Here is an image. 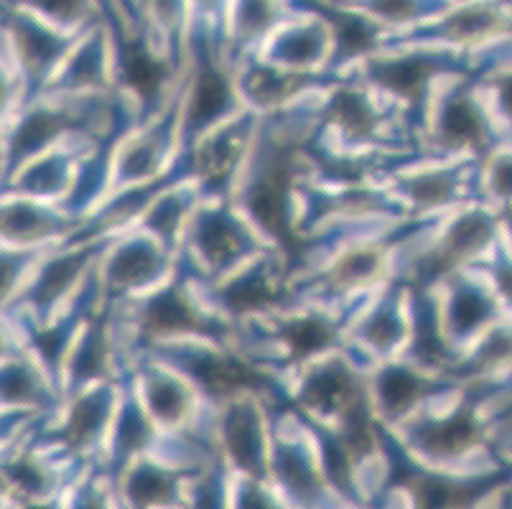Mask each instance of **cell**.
Masks as SVG:
<instances>
[{"label": "cell", "mask_w": 512, "mask_h": 509, "mask_svg": "<svg viewBox=\"0 0 512 509\" xmlns=\"http://www.w3.org/2000/svg\"><path fill=\"white\" fill-rule=\"evenodd\" d=\"M286 189H288V168L283 163H273L265 179L250 194V209L258 219L260 227L276 235L278 240L288 237V214H286Z\"/></svg>", "instance_id": "1"}, {"label": "cell", "mask_w": 512, "mask_h": 509, "mask_svg": "<svg viewBox=\"0 0 512 509\" xmlns=\"http://www.w3.org/2000/svg\"><path fill=\"white\" fill-rule=\"evenodd\" d=\"M227 451L237 466L245 471H258L263 459V441H260L258 420L250 410H235L225 423Z\"/></svg>", "instance_id": "2"}, {"label": "cell", "mask_w": 512, "mask_h": 509, "mask_svg": "<svg viewBox=\"0 0 512 509\" xmlns=\"http://www.w3.org/2000/svg\"><path fill=\"white\" fill-rule=\"evenodd\" d=\"M146 329L153 334H181L199 329V319L184 296L169 291L151 301L146 311Z\"/></svg>", "instance_id": "3"}, {"label": "cell", "mask_w": 512, "mask_h": 509, "mask_svg": "<svg viewBox=\"0 0 512 509\" xmlns=\"http://www.w3.org/2000/svg\"><path fill=\"white\" fill-rule=\"evenodd\" d=\"M423 446L428 451H434V454L441 456H454L462 454L477 441V426H474V420L469 418L467 413L451 415V418L439 420L434 426H428L421 436Z\"/></svg>", "instance_id": "4"}, {"label": "cell", "mask_w": 512, "mask_h": 509, "mask_svg": "<svg viewBox=\"0 0 512 509\" xmlns=\"http://www.w3.org/2000/svg\"><path fill=\"white\" fill-rule=\"evenodd\" d=\"M242 240L237 230L220 214L204 219L199 224V250L204 252V258L214 265H222L232 260L240 252Z\"/></svg>", "instance_id": "5"}, {"label": "cell", "mask_w": 512, "mask_h": 509, "mask_svg": "<svg viewBox=\"0 0 512 509\" xmlns=\"http://www.w3.org/2000/svg\"><path fill=\"white\" fill-rule=\"evenodd\" d=\"M158 268H161V260L151 247L130 245L115 255L113 265H110V278L118 286H138V283L153 278Z\"/></svg>", "instance_id": "6"}, {"label": "cell", "mask_w": 512, "mask_h": 509, "mask_svg": "<svg viewBox=\"0 0 512 509\" xmlns=\"http://www.w3.org/2000/svg\"><path fill=\"white\" fill-rule=\"evenodd\" d=\"M227 105V84L220 72L202 69L197 84H194L192 105H189V120L192 125H202L207 120L217 118Z\"/></svg>", "instance_id": "7"}, {"label": "cell", "mask_w": 512, "mask_h": 509, "mask_svg": "<svg viewBox=\"0 0 512 509\" xmlns=\"http://www.w3.org/2000/svg\"><path fill=\"white\" fill-rule=\"evenodd\" d=\"M487 242H490V222L484 217H479V214H467V217L459 219V222L449 230L441 255L446 258V263L459 258H469V255L482 250Z\"/></svg>", "instance_id": "8"}, {"label": "cell", "mask_w": 512, "mask_h": 509, "mask_svg": "<svg viewBox=\"0 0 512 509\" xmlns=\"http://www.w3.org/2000/svg\"><path fill=\"white\" fill-rule=\"evenodd\" d=\"M423 395V382L408 370H388L380 377V400L388 413H406Z\"/></svg>", "instance_id": "9"}, {"label": "cell", "mask_w": 512, "mask_h": 509, "mask_svg": "<svg viewBox=\"0 0 512 509\" xmlns=\"http://www.w3.org/2000/svg\"><path fill=\"white\" fill-rule=\"evenodd\" d=\"M375 74L388 90L403 97H416L423 90L428 74H431V64L423 62V59H398V62L380 67Z\"/></svg>", "instance_id": "10"}, {"label": "cell", "mask_w": 512, "mask_h": 509, "mask_svg": "<svg viewBox=\"0 0 512 509\" xmlns=\"http://www.w3.org/2000/svg\"><path fill=\"white\" fill-rule=\"evenodd\" d=\"M441 133L454 146H467V143H479L482 140V120L479 112L469 102L459 100L446 107L444 118H441Z\"/></svg>", "instance_id": "11"}, {"label": "cell", "mask_w": 512, "mask_h": 509, "mask_svg": "<svg viewBox=\"0 0 512 509\" xmlns=\"http://www.w3.org/2000/svg\"><path fill=\"white\" fill-rule=\"evenodd\" d=\"M329 118L347 135H365L372 128V110L357 92L342 90L329 105Z\"/></svg>", "instance_id": "12"}, {"label": "cell", "mask_w": 512, "mask_h": 509, "mask_svg": "<svg viewBox=\"0 0 512 509\" xmlns=\"http://www.w3.org/2000/svg\"><path fill=\"white\" fill-rule=\"evenodd\" d=\"M352 392V380L342 370H327L321 375L311 377L309 385L304 387V400L314 408L329 410L349 400L347 395Z\"/></svg>", "instance_id": "13"}, {"label": "cell", "mask_w": 512, "mask_h": 509, "mask_svg": "<svg viewBox=\"0 0 512 509\" xmlns=\"http://www.w3.org/2000/svg\"><path fill=\"white\" fill-rule=\"evenodd\" d=\"M62 125L64 120L59 118V115H54V112H34V115H29L26 123L18 128L16 138H13V153H16V156H23V153L36 151V148L44 146L46 140L54 138V135L62 130Z\"/></svg>", "instance_id": "14"}, {"label": "cell", "mask_w": 512, "mask_h": 509, "mask_svg": "<svg viewBox=\"0 0 512 509\" xmlns=\"http://www.w3.org/2000/svg\"><path fill=\"white\" fill-rule=\"evenodd\" d=\"M332 329H329L327 321L314 319V316H306V319L293 321L286 329V342L291 344L293 354L306 357V354H316L324 347L332 344Z\"/></svg>", "instance_id": "15"}, {"label": "cell", "mask_w": 512, "mask_h": 509, "mask_svg": "<svg viewBox=\"0 0 512 509\" xmlns=\"http://www.w3.org/2000/svg\"><path fill=\"white\" fill-rule=\"evenodd\" d=\"M199 377L214 392H232L255 380L253 372L248 367H242L240 362H235V359H209L199 367Z\"/></svg>", "instance_id": "16"}, {"label": "cell", "mask_w": 512, "mask_h": 509, "mask_svg": "<svg viewBox=\"0 0 512 509\" xmlns=\"http://www.w3.org/2000/svg\"><path fill=\"white\" fill-rule=\"evenodd\" d=\"M49 230V219L34 207L26 204H11L3 212V232L13 240H34Z\"/></svg>", "instance_id": "17"}, {"label": "cell", "mask_w": 512, "mask_h": 509, "mask_svg": "<svg viewBox=\"0 0 512 509\" xmlns=\"http://www.w3.org/2000/svg\"><path fill=\"white\" fill-rule=\"evenodd\" d=\"M128 82L133 90L141 92L143 97H153L164 82V67L156 62L148 51L136 49L128 56Z\"/></svg>", "instance_id": "18"}, {"label": "cell", "mask_w": 512, "mask_h": 509, "mask_svg": "<svg viewBox=\"0 0 512 509\" xmlns=\"http://www.w3.org/2000/svg\"><path fill=\"white\" fill-rule=\"evenodd\" d=\"M79 268H82V258L79 255H69V258H59L44 270L39 280V288H36V298L41 303H49L54 298L62 296L67 291V286L77 278Z\"/></svg>", "instance_id": "19"}, {"label": "cell", "mask_w": 512, "mask_h": 509, "mask_svg": "<svg viewBox=\"0 0 512 509\" xmlns=\"http://www.w3.org/2000/svg\"><path fill=\"white\" fill-rule=\"evenodd\" d=\"M148 405H151V413L164 423H174L184 415L186 410V398L179 385H174L171 380H151L148 385Z\"/></svg>", "instance_id": "20"}, {"label": "cell", "mask_w": 512, "mask_h": 509, "mask_svg": "<svg viewBox=\"0 0 512 509\" xmlns=\"http://www.w3.org/2000/svg\"><path fill=\"white\" fill-rule=\"evenodd\" d=\"M102 418H105V403H102V400L97 398L79 400L72 410V418H69V428H67L69 441L77 443V446L92 441V436L100 431Z\"/></svg>", "instance_id": "21"}, {"label": "cell", "mask_w": 512, "mask_h": 509, "mask_svg": "<svg viewBox=\"0 0 512 509\" xmlns=\"http://www.w3.org/2000/svg\"><path fill=\"white\" fill-rule=\"evenodd\" d=\"M273 298H276V291H273L268 280L242 278L227 291L225 301L230 303V308H235V311H258V308L268 306Z\"/></svg>", "instance_id": "22"}, {"label": "cell", "mask_w": 512, "mask_h": 509, "mask_svg": "<svg viewBox=\"0 0 512 509\" xmlns=\"http://www.w3.org/2000/svg\"><path fill=\"white\" fill-rule=\"evenodd\" d=\"M472 499L474 492L462 484H449L441 479H426L418 484V502L423 507H462Z\"/></svg>", "instance_id": "23"}, {"label": "cell", "mask_w": 512, "mask_h": 509, "mask_svg": "<svg viewBox=\"0 0 512 509\" xmlns=\"http://www.w3.org/2000/svg\"><path fill=\"white\" fill-rule=\"evenodd\" d=\"M171 492L169 476L156 469H141L130 476L128 494L136 504H156L164 502Z\"/></svg>", "instance_id": "24"}, {"label": "cell", "mask_w": 512, "mask_h": 509, "mask_svg": "<svg viewBox=\"0 0 512 509\" xmlns=\"http://www.w3.org/2000/svg\"><path fill=\"white\" fill-rule=\"evenodd\" d=\"M299 84V77H288V74L278 72H255L253 79L248 82V90L258 102L271 105V102H278L283 100V97L291 95Z\"/></svg>", "instance_id": "25"}, {"label": "cell", "mask_w": 512, "mask_h": 509, "mask_svg": "<svg viewBox=\"0 0 512 509\" xmlns=\"http://www.w3.org/2000/svg\"><path fill=\"white\" fill-rule=\"evenodd\" d=\"M18 46H21L23 62L34 69L44 67L51 56H54V51H57V44H54V39L49 34L31 26L18 28Z\"/></svg>", "instance_id": "26"}, {"label": "cell", "mask_w": 512, "mask_h": 509, "mask_svg": "<svg viewBox=\"0 0 512 509\" xmlns=\"http://www.w3.org/2000/svg\"><path fill=\"white\" fill-rule=\"evenodd\" d=\"M487 314H490V306L474 291H462L451 303V319H454V326L459 331H469L479 326L487 319Z\"/></svg>", "instance_id": "27"}, {"label": "cell", "mask_w": 512, "mask_h": 509, "mask_svg": "<svg viewBox=\"0 0 512 509\" xmlns=\"http://www.w3.org/2000/svg\"><path fill=\"white\" fill-rule=\"evenodd\" d=\"M337 39H339V49H342L344 54H362V51H367L372 44H375L372 28L357 16L339 18Z\"/></svg>", "instance_id": "28"}, {"label": "cell", "mask_w": 512, "mask_h": 509, "mask_svg": "<svg viewBox=\"0 0 512 509\" xmlns=\"http://www.w3.org/2000/svg\"><path fill=\"white\" fill-rule=\"evenodd\" d=\"M492 26H495V13H490L487 8H464L449 18L446 31L459 39H472V36L490 31Z\"/></svg>", "instance_id": "29"}, {"label": "cell", "mask_w": 512, "mask_h": 509, "mask_svg": "<svg viewBox=\"0 0 512 509\" xmlns=\"http://www.w3.org/2000/svg\"><path fill=\"white\" fill-rule=\"evenodd\" d=\"M377 273V255L370 250H357L349 252L347 258L337 265V283L342 286H357V283H365L367 278Z\"/></svg>", "instance_id": "30"}, {"label": "cell", "mask_w": 512, "mask_h": 509, "mask_svg": "<svg viewBox=\"0 0 512 509\" xmlns=\"http://www.w3.org/2000/svg\"><path fill=\"white\" fill-rule=\"evenodd\" d=\"M451 191H454V181L449 176L428 174L413 181L411 199L416 204H421V207H439V204H444L449 199Z\"/></svg>", "instance_id": "31"}, {"label": "cell", "mask_w": 512, "mask_h": 509, "mask_svg": "<svg viewBox=\"0 0 512 509\" xmlns=\"http://www.w3.org/2000/svg\"><path fill=\"white\" fill-rule=\"evenodd\" d=\"M278 474L286 482L288 489L296 494H306L314 489V471L306 466V461L296 454H281L278 459Z\"/></svg>", "instance_id": "32"}, {"label": "cell", "mask_w": 512, "mask_h": 509, "mask_svg": "<svg viewBox=\"0 0 512 509\" xmlns=\"http://www.w3.org/2000/svg\"><path fill=\"white\" fill-rule=\"evenodd\" d=\"M105 357H107V347L105 339H102L100 331H92L87 344L79 352L77 362H74V372H77L79 380H87V377H95L97 372H102L105 367Z\"/></svg>", "instance_id": "33"}, {"label": "cell", "mask_w": 512, "mask_h": 509, "mask_svg": "<svg viewBox=\"0 0 512 509\" xmlns=\"http://www.w3.org/2000/svg\"><path fill=\"white\" fill-rule=\"evenodd\" d=\"M365 339L370 344H375L377 349H388L393 347L400 339V324L395 319V314L390 308L380 311V314L372 316L365 326Z\"/></svg>", "instance_id": "34"}, {"label": "cell", "mask_w": 512, "mask_h": 509, "mask_svg": "<svg viewBox=\"0 0 512 509\" xmlns=\"http://www.w3.org/2000/svg\"><path fill=\"white\" fill-rule=\"evenodd\" d=\"M281 56L286 62L306 64L319 56V39L314 31H296L281 41Z\"/></svg>", "instance_id": "35"}, {"label": "cell", "mask_w": 512, "mask_h": 509, "mask_svg": "<svg viewBox=\"0 0 512 509\" xmlns=\"http://www.w3.org/2000/svg\"><path fill=\"white\" fill-rule=\"evenodd\" d=\"M273 18V8L271 0H242L240 13H237V28H240V34L250 36L263 31Z\"/></svg>", "instance_id": "36"}, {"label": "cell", "mask_w": 512, "mask_h": 509, "mask_svg": "<svg viewBox=\"0 0 512 509\" xmlns=\"http://www.w3.org/2000/svg\"><path fill=\"white\" fill-rule=\"evenodd\" d=\"M34 395L36 387L29 372L21 370V367H8L3 372V398L11 400V403H26V400H34Z\"/></svg>", "instance_id": "37"}, {"label": "cell", "mask_w": 512, "mask_h": 509, "mask_svg": "<svg viewBox=\"0 0 512 509\" xmlns=\"http://www.w3.org/2000/svg\"><path fill=\"white\" fill-rule=\"evenodd\" d=\"M232 158H235V153H232V146L230 143H225V140H220V143H214V146H209L207 151L202 153V158H199V166H202V174L207 176V179H220V176H225L227 168L232 166Z\"/></svg>", "instance_id": "38"}, {"label": "cell", "mask_w": 512, "mask_h": 509, "mask_svg": "<svg viewBox=\"0 0 512 509\" xmlns=\"http://www.w3.org/2000/svg\"><path fill=\"white\" fill-rule=\"evenodd\" d=\"M148 441V428L143 423V418L138 413H125L123 423H120V431H118V443L123 451H136L141 448L143 443Z\"/></svg>", "instance_id": "39"}, {"label": "cell", "mask_w": 512, "mask_h": 509, "mask_svg": "<svg viewBox=\"0 0 512 509\" xmlns=\"http://www.w3.org/2000/svg\"><path fill=\"white\" fill-rule=\"evenodd\" d=\"M181 217V207L176 199H164L161 204H156V209L151 212V227L158 230L164 237H169L176 230Z\"/></svg>", "instance_id": "40"}, {"label": "cell", "mask_w": 512, "mask_h": 509, "mask_svg": "<svg viewBox=\"0 0 512 509\" xmlns=\"http://www.w3.org/2000/svg\"><path fill=\"white\" fill-rule=\"evenodd\" d=\"M11 479L16 487H21L23 492L29 494L41 492V487H44V476H41V471L31 461H21V464L11 466Z\"/></svg>", "instance_id": "41"}, {"label": "cell", "mask_w": 512, "mask_h": 509, "mask_svg": "<svg viewBox=\"0 0 512 509\" xmlns=\"http://www.w3.org/2000/svg\"><path fill=\"white\" fill-rule=\"evenodd\" d=\"M324 454H327V466L332 479L339 487H344L349 479V454L339 446V443H327V446H324Z\"/></svg>", "instance_id": "42"}, {"label": "cell", "mask_w": 512, "mask_h": 509, "mask_svg": "<svg viewBox=\"0 0 512 509\" xmlns=\"http://www.w3.org/2000/svg\"><path fill=\"white\" fill-rule=\"evenodd\" d=\"M375 11L393 21H411L418 16L416 0H375Z\"/></svg>", "instance_id": "43"}, {"label": "cell", "mask_w": 512, "mask_h": 509, "mask_svg": "<svg viewBox=\"0 0 512 509\" xmlns=\"http://www.w3.org/2000/svg\"><path fill=\"white\" fill-rule=\"evenodd\" d=\"M29 3L57 18H74L82 8V0H29Z\"/></svg>", "instance_id": "44"}, {"label": "cell", "mask_w": 512, "mask_h": 509, "mask_svg": "<svg viewBox=\"0 0 512 509\" xmlns=\"http://www.w3.org/2000/svg\"><path fill=\"white\" fill-rule=\"evenodd\" d=\"M492 186L500 196H512V161H500L492 171Z\"/></svg>", "instance_id": "45"}, {"label": "cell", "mask_w": 512, "mask_h": 509, "mask_svg": "<svg viewBox=\"0 0 512 509\" xmlns=\"http://www.w3.org/2000/svg\"><path fill=\"white\" fill-rule=\"evenodd\" d=\"M59 342H62L59 331H46V334H41V339H39L41 352H44L46 357H54V354H57V344Z\"/></svg>", "instance_id": "46"}, {"label": "cell", "mask_w": 512, "mask_h": 509, "mask_svg": "<svg viewBox=\"0 0 512 509\" xmlns=\"http://www.w3.org/2000/svg\"><path fill=\"white\" fill-rule=\"evenodd\" d=\"M500 288L507 298L512 301V268H505L500 273Z\"/></svg>", "instance_id": "47"}, {"label": "cell", "mask_w": 512, "mask_h": 509, "mask_svg": "<svg viewBox=\"0 0 512 509\" xmlns=\"http://www.w3.org/2000/svg\"><path fill=\"white\" fill-rule=\"evenodd\" d=\"M502 102H505V110L510 112L512 118V82H507V87L502 90Z\"/></svg>", "instance_id": "48"}, {"label": "cell", "mask_w": 512, "mask_h": 509, "mask_svg": "<svg viewBox=\"0 0 512 509\" xmlns=\"http://www.w3.org/2000/svg\"><path fill=\"white\" fill-rule=\"evenodd\" d=\"M202 3H204V6H212L214 0H202Z\"/></svg>", "instance_id": "49"}]
</instances>
